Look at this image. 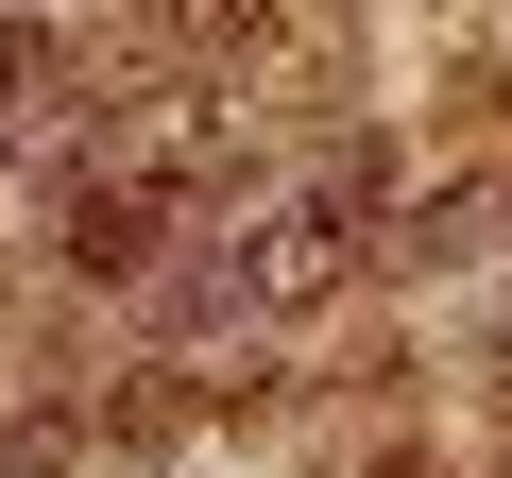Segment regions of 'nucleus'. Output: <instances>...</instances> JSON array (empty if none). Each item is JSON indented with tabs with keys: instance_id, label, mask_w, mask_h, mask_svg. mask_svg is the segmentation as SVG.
Here are the masks:
<instances>
[{
	"instance_id": "1",
	"label": "nucleus",
	"mask_w": 512,
	"mask_h": 478,
	"mask_svg": "<svg viewBox=\"0 0 512 478\" xmlns=\"http://www.w3.org/2000/svg\"><path fill=\"white\" fill-rule=\"evenodd\" d=\"M52 86H69V35L52 18H0V120H35Z\"/></svg>"
},
{
	"instance_id": "2",
	"label": "nucleus",
	"mask_w": 512,
	"mask_h": 478,
	"mask_svg": "<svg viewBox=\"0 0 512 478\" xmlns=\"http://www.w3.org/2000/svg\"><path fill=\"white\" fill-rule=\"evenodd\" d=\"M171 35H274V0H171Z\"/></svg>"
}]
</instances>
